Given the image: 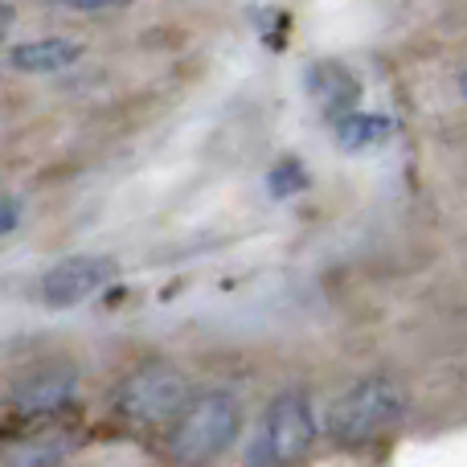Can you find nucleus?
Wrapping results in <instances>:
<instances>
[{"label":"nucleus","mask_w":467,"mask_h":467,"mask_svg":"<svg viewBox=\"0 0 467 467\" xmlns=\"http://www.w3.org/2000/svg\"><path fill=\"white\" fill-rule=\"evenodd\" d=\"M242 435V406L234 394H202L181 406L172 419V455L185 463H202L234 447Z\"/></svg>","instance_id":"obj_2"},{"label":"nucleus","mask_w":467,"mask_h":467,"mask_svg":"<svg viewBox=\"0 0 467 467\" xmlns=\"http://www.w3.org/2000/svg\"><path fill=\"white\" fill-rule=\"evenodd\" d=\"M266 189H271V197H291V193H299V189H307V172H304V164L299 161H279L271 169V177H266Z\"/></svg>","instance_id":"obj_10"},{"label":"nucleus","mask_w":467,"mask_h":467,"mask_svg":"<svg viewBox=\"0 0 467 467\" xmlns=\"http://www.w3.org/2000/svg\"><path fill=\"white\" fill-rule=\"evenodd\" d=\"M16 222H21V202H13V197H0V238H5L8 230H16Z\"/></svg>","instance_id":"obj_11"},{"label":"nucleus","mask_w":467,"mask_h":467,"mask_svg":"<svg viewBox=\"0 0 467 467\" xmlns=\"http://www.w3.org/2000/svg\"><path fill=\"white\" fill-rule=\"evenodd\" d=\"M304 87H307V95L316 99L324 119H340V115L357 111V103H361V82H357V74L348 70L345 62H332V57L307 62Z\"/></svg>","instance_id":"obj_6"},{"label":"nucleus","mask_w":467,"mask_h":467,"mask_svg":"<svg viewBox=\"0 0 467 467\" xmlns=\"http://www.w3.org/2000/svg\"><path fill=\"white\" fill-rule=\"evenodd\" d=\"M8 21H13V5H5V0H0V29H5Z\"/></svg>","instance_id":"obj_13"},{"label":"nucleus","mask_w":467,"mask_h":467,"mask_svg":"<svg viewBox=\"0 0 467 467\" xmlns=\"http://www.w3.org/2000/svg\"><path fill=\"white\" fill-rule=\"evenodd\" d=\"M82 57V41L74 37H37V41H21L13 46L8 62L25 74H54V70H66Z\"/></svg>","instance_id":"obj_7"},{"label":"nucleus","mask_w":467,"mask_h":467,"mask_svg":"<svg viewBox=\"0 0 467 467\" xmlns=\"http://www.w3.org/2000/svg\"><path fill=\"white\" fill-rule=\"evenodd\" d=\"M185 402H189V381L181 378L177 369H164V365L131 373L119 386V398H115V406H119L131 422H144V427L172 422Z\"/></svg>","instance_id":"obj_4"},{"label":"nucleus","mask_w":467,"mask_h":467,"mask_svg":"<svg viewBox=\"0 0 467 467\" xmlns=\"http://www.w3.org/2000/svg\"><path fill=\"white\" fill-rule=\"evenodd\" d=\"M0 33H5V29H0Z\"/></svg>","instance_id":"obj_15"},{"label":"nucleus","mask_w":467,"mask_h":467,"mask_svg":"<svg viewBox=\"0 0 467 467\" xmlns=\"http://www.w3.org/2000/svg\"><path fill=\"white\" fill-rule=\"evenodd\" d=\"M332 131H337V144L345 152H378L394 136V119L378 111H348L332 119Z\"/></svg>","instance_id":"obj_8"},{"label":"nucleus","mask_w":467,"mask_h":467,"mask_svg":"<svg viewBox=\"0 0 467 467\" xmlns=\"http://www.w3.org/2000/svg\"><path fill=\"white\" fill-rule=\"evenodd\" d=\"M402 419V394L389 378H361L328 406V439L340 447H365L386 439Z\"/></svg>","instance_id":"obj_1"},{"label":"nucleus","mask_w":467,"mask_h":467,"mask_svg":"<svg viewBox=\"0 0 467 467\" xmlns=\"http://www.w3.org/2000/svg\"><path fill=\"white\" fill-rule=\"evenodd\" d=\"M316 443V414L307 394L283 389L258 419V431L246 447V463H291L304 460Z\"/></svg>","instance_id":"obj_3"},{"label":"nucleus","mask_w":467,"mask_h":467,"mask_svg":"<svg viewBox=\"0 0 467 467\" xmlns=\"http://www.w3.org/2000/svg\"><path fill=\"white\" fill-rule=\"evenodd\" d=\"M74 373H41L16 389V410L21 414H54L74 398Z\"/></svg>","instance_id":"obj_9"},{"label":"nucleus","mask_w":467,"mask_h":467,"mask_svg":"<svg viewBox=\"0 0 467 467\" xmlns=\"http://www.w3.org/2000/svg\"><path fill=\"white\" fill-rule=\"evenodd\" d=\"M62 5L78 8V13H107V8H128L131 0H62Z\"/></svg>","instance_id":"obj_12"},{"label":"nucleus","mask_w":467,"mask_h":467,"mask_svg":"<svg viewBox=\"0 0 467 467\" xmlns=\"http://www.w3.org/2000/svg\"><path fill=\"white\" fill-rule=\"evenodd\" d=\"M115 258L107 254H74L62 258L57 266H49L46 279H41V299L49 307H74L82 299H90L95 291H103L115 279Z\"/></svg>","instance_id":"obj_5"},{"label":"nucleus","mask_w":467,"mask_h":467,"mask_svg":"<svg viewBox=\"0 0 467 467\" xmlns=\"http://www.w3.org/2000/svg\"><path fill=\"white\" fill-rule=\"evenodd\" d=\"M460 90H463V95H467V74H460Z\"/></svg>","instance_id":"obj_14"}]
</instances>
